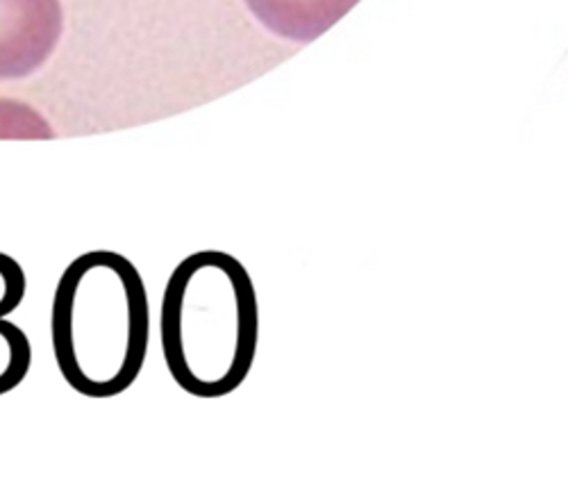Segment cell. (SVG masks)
Listing matches in <instances>:
<instances>
[{"instance_id":"1","label":"cell","mask_w":568,"mask_h":498,"mask_svg":"<svg viewBox=\"0 0 568 498\" xmlns=\"http://www.w3.org/2000/svg\"><path fill=\"white\" fill-rule=\"evenodd\" d=\"M160 339L173 383L189 396L240 389L260 344L257 292L242 260L216 248L180 260L162 294Z\"/></svg>"},{"instance_id":"2","label":"cell","mask_w":568,"mask_h":498,"mask_svg":"<svg viewBox=\"0 0 568 498\" xmlns=\"http://www.w3.org/2000/svg\"><path fill=\"white\" fill-rule=\"evenodd\" d=\"M51 339L73 392L114 398L130 389L151 344L149 292L132 260L105 248L78 255L53 294Z\"/></svg>"},{"instance_id":"3","label":"cell","mask_w":568,"mask_h":498,"mask_svg":"<svg viewBox=\"0 0 568 498\" xmlns=\"http://www.w3.org/2000/svg\"><path fill=\"white\" fill-rule=\"evenodd\" d=\"M62 32L60 0H0V80L28 78L41 69Z\"/></svg>"},{"instance_id":"4","label":"cell","mask_w":568,"mask_h":498,"mask_svg":"<svg viewBox=\"0 0 568 498\" xmlns=\"http://www.w3.org/2000/svg\"><path fill=\"white\" fill-rule=\"evenodd\" d=\"M244 3L273 34L307 43L342 21L359 0H244Z\"/></svg>"},{"instance_id":"5","label":"cell","mask_w":568,"mask_h":498,"mask_svg":"<svg viewBox=\"0 0 568 498\" xmlns=\"http://www.w3.org/2000/svg\"><path fill=\"white\" fill-rule=\"evenodd\" d=\"M0 337H3L10 346L8 367L3 374H0V394H8L14 387H19L28 376L30 362H32V348L26 333L19 326L3 319H0Z\"/></svg>"},{"instance_id":"6","label":"cell","mask_w":568,"mask_h":498,"mask_svg":"<svg viewBox=\"0 0 568 498\" xmlns=\"http://www.w3.org/2000/svg\"><path fill=\"white\" fill-rule=\"evenodd\" d=\"M0 138H39L51 140L53 132L34 110L21 103L0 101Z\"/></svg>"},{"instance_id":"7","label":"cell","mask_w":568,"mask_h":498,"mask_svg":"<svg viewBox=\"0 0 568 498\" xmlns=\"http://www.w3.org/2000/svg\"><path fill=\"white\" fill-rule=\"evenodd\" d=\"M0 276H3V298H0V319L14 312L26 294V276L19 262L0 253Z\"/></svg>"}]
</instances>
